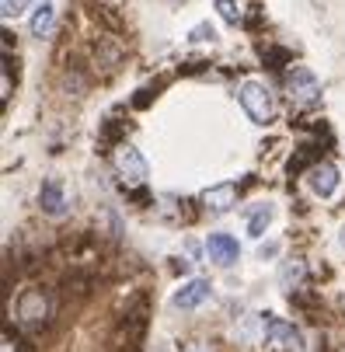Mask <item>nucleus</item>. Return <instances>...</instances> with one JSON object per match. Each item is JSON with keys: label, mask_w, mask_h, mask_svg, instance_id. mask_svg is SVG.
Instances as JSON below:
<instances>
[{"label": "nucleus", "mask_w": 345, "mask_h": 352, "mask_svg": "<svg viewBox=\"0 0 345 352\" xmlns=\"http://www.w3.org/2000/svg\"><path fill=\"white\" fill-rule=\"evenodd\" d=\"M237 102H241L244 112L252 116V122H258V126H269L276 119V112H279L276 94L269 91L265 80H244L241 91H237Z\"/></svg>", "instance_id": "obj_1"}, {"label": "nucleus", "mask_w": 345, "mask_h": 352, "mask_svg": "<svg viewBox=\"0 0 345 352\" xmlns=\"http://www.w3.org/2000/svg\"><path fill=\"white\" fill-rule=\"evenodd\" d=\"M262 324H265V342L279 352H304V335L300 328H293L289 321L276 318V314H262Z\"/></svg>", "instance_id": "obj_2"}, {"label": "nucleus", "mask_w": 345, "mask_h": 352, "mask_svg": "<svg viewBox=\"0 0 345 352\" xmlns=\"http://www.w3.org/2000/svg\"><path fill=\"white\" fill-rule=\"evenodd\" d=\"M112 161H115V171H119V178L126 185H143L146 175H151V164H146V157L140 154L133 143H119Z\"/></svg>", "instance_id": "obj_3"}, {"label": "nucleus", "mask_w": 345, "mask_h": 352, "mask_svg": "<svg viewBox=\"0 0 345 352\" xmlns=\"http://www.w3.org/2000/svg\"><path fill=\"white\" fill-rule=\"evenodd\" d=\"M286 91H289V98L297 105H314L318 98H321V84H318V77H314L311 67H293L286 74Z\"/></svg>", "instance_id": "obj_4"}, {"label": "nucleus", "mask_w": 345, "mask_h": 352, "mask_svg": "<svg viewBox=\"0 0 345 352\" xmlns=\"http://www.w3.org/2000/svg\"><path fill=\"white\" fill-rule=\"evenodd\" d=\"M49 318V300H45V293L42 289H25L21 296H18V321L21 324H42Z\"/></svg>", "instance_id": "obj_5"}, {"label": "nucleus", "mask_w": 345, "mask_h": 352, "mask_svg": "<svg viewBox=\"0 0 345 352\" xmlns=\"http://www.w3.org/2000/svg\"><path fill=\"white\" fill-rule=\"evenodd\" d=\"M307 185H311V192L321 195V199L335 195V188H338V168H335L331 161L311 164V168H307Z\"/></svg>", "instance_id": "obj_6"}, {"label": "nucleus", "mask_w": 345, "mask_h": 352, "mask_svg": "<svg viewBox=\"0 0 345 352\" xmlns=\"http://www.w3.org/2000/svg\"><path fill=\"white\" fill-rule=\"evenodd\" d=\"M210 296H213V286H210L206 279H188V283L175 293V307H181V311H195V307H203Z\"/></svg>", "instance_id": "obj_7"}, {"label": "nucleus", "mask_w": 345, "mask_h": 352, "mask_svg": "<svg viewBox=\"0 0 345 352\" xmlns=\"http://www.w3.org/2000/svg\"><path fill=\"white\" fill-rule=\"evenodd\" d=\"M206 255L216 262V265H234L237 255H241V248L230 234H210L206 237Z\"/></svg>", "instance_id": "obj_8"}, {"label": "nucleus", "mask_w": 345, "mask_h": 352, "mask_svg": "<svg viewBox=\"0 0 345 352\" xmlns=\"http://www.w3.org/2000/svg\"><path fill=\"white\" fill-rule=\"evenodd\" d=\"M203 203H206L213 213H227V210L237 203V185L223 182V185H213V188H206V192H203Z\"/></svg>", "instance_id": "obj_9"}, {"label": "nucleus", "mask_w": 345, "mask_h": 352, "mask_svg": "<svg viewBox=\"0 0 345 352\" xmlns=\"http://www.w3.org/2000/svg\"><path fill=\"white\" fill-rule=\"evenodd\" d=\"M38 203L49 217H63L67 213V195H63V185L60 182H45L42 192H38Z\"/></svg>", "instance_id": "obj_10"}, {"label": "nucleus", "mask_w": 345, "mask_h": 352, "mask_svg": "<svg viewBox=\"0 0 345 352\" xmlns=\"http://www.w3.org/2000/svg\"><path fill=\"white\" fill-rule=\"evenodd\" d=\"M53 25H56V8L53 4H38L35 14H32V35L45 38L49 32H53Z\"/></svg>", "instance_id": "obj_11"}, {"label": "nucleus", "mask_w": 345, "mask_h": 352, "mask_svg": "<svg viewBox=\"0 0 345 352\" xmlns=\"http://www.w3.org/2000/svg\"><path fill=\"white\" fill-rule=\"evenodd\" d=\"M269 223H272V206H269V203H258V206L252 210V217H248V234H252V237H262Z\"/></svg>", "instance_id": "obj_12"}, {"label": "nucleus", "mask_w": 345, "mask_h": 352, "mask_svg": "<svg viewBox=\"0 0 345 352\" xmlns=\"http://www.w3.org/2000/svg\"><path fill=\"white\" fill-rule=\"evenodd\" d=\"M300 279H304V262H282V269H279V286L282 289H293V286H300Z\"/></svg>", "instance_id": "obj_13"}, {"label": "nucleus", "mask_w": 345, "mask_h": 352, "mask_svg": "<svg viewBox=\"0 0 345 352\" xmlns=\"http://www.w3.org/2000/svg\"><path fill=\"white\" fill-rule=\"evenodd\" d=\"M216 11H220V18L227 25H237L241 21V4H237V0H216Z\"/></svg>", "instance_id": "obj_14"}, {"label": "nucleus", "mask_w": 345, "mask_h": 352, "mask_svg": "<svg viewBox=\"0 0 345 352\" xmlns=\"http://www.w3.org/2000/svg\"><path fill=\"white\" fill-rule=\"evenodd\" d=\"M188 38H192V42H213V38H216V28H213L210 21H203V25H195V28L188 32Z\"/></svg>", "instance_id": "obj_15"}, {"label": "nucleus", "mask_w": 345, "mask_h": 352, "mask_svg": "<svg viewBox=\"0 0 345 352\" xmlns=\"http://www.w3.org/2000/svg\"><path fill=\"white\" fill-rule=\"evenodd\" d=\"M25 8H28V0H4V18H18L25 14Z\"/></svg>", "instance_id": "obj_16"}, {"label": "nucleus", "mask_w": 345, "mask_h": 352, "mask_svg": "<svg viewBox=\"0 0 345 352\" xmlns=\"http://www.w3.org/2000/svg\"><path fill=\"white\" fill-rule=\"evenodd\" d=\"M185 352H213V349H210V345H203V342H188V345H185Z\"/></svg>", "instance_id": "obj_17"}, {"label": "nucleus", "mask_w": 345, "mask_h": 352, "mask_svg": "<svg viewBox=\"0 0 345 352\" xmlns=\"http://www.w3.org/2000/svg\"><path fill=\"white\" fill-rule=\"evenodd\" d=\"M0 352H18V342L11 335H4V349H0Z\"/></svg>", "instance_id": "obj_18"}, {"label": "nucleus", "mask_w": 345, "mask_h": 352, "mask_svg": "<svg viewBox=\"0 0 345 352\" xmlns=\"http://www.w3.org/2000/svg\"><path fill=\"white\" fill-rule=\"evenodd\" d=\"M342 244H345V230H342Z\"/></svg>", "instance_id": "obj_19"}]
</instances>
